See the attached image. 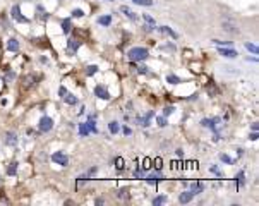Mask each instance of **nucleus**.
<instances>
[{"label":"nucleus","instance_id":"obj_1","mask_svg":"<svg viewBox=\"0 0 259 206\" xmlns=\"http://www.w3.org/2000/svg\"><path fill=\"white\" fill-rule=\"evenodd\" d=\"M129 58L130 60H146L148 58V50L146 48H141V46H136V48H132V50H129Z\"/></svg>","mask_w":259,"mask_h":206},{"label":"nucleus","instance_id":"obj_2","mask_svg":"<svg viewBox=\"0 0 259 206\" xmlns=\"http://www.w3.org/2000/svg\"><path fill=\"white\" fill-rule=\"evenodd\" d=\"M52 161L62 165V167H67V165H69V156H67V154H64L62 151H57V153L52 154Z\"/></svg>","mask_w":259,"mask_h":206},{"label":"nucleus","instance_id":"obj_3","mask_svg":"<svg viewBox=\"0 0 259 206\" xmlns=\"http://www.w3.org/2000/svg\"><path fill=\"white\" fill-rule=\"evenodd\" d=\"M10 16H12L14 21H17V23H28V17H24L23 14H21V7L19 5H14L12 10H10Z\"/></svg>","mask_w":259,"mask_h":206},{"label":"nucleus","instance_id":"obj_4","mask_svg":"<svg viewBox=\"0 0 259 206\" xmlns=\"http://www.w3.org/2000/svg\"><path fill=\"white\" fill-rule=\"evenodd\" d=\"M38 127H40L41 132H48V131H52V127H53V120L50 119V117H41Z\"/></svg>","mask_w":259,"mask_h":206},{"label":"nucleus","instance_id":"obj_5","mask_svg":"<svg viewBox=\"0 0 259 206\" xmlns=\"http://www.w3.org/2000/svg\"><path fill=\"white\" fill-rule=\"evenodd\" d=\"M94 95L98 98H101V100H110V93H108V89L105 86H96L94 88Z\"/></svg>","mask_w":259,"mask_h":206},{"label":"nucleus","instance_id":"obj_6","mask_svg":"<svg viewBox=\"0 0 259 206\" xmlns=\"http://www.w3.org/2000/svg\"><path fill=\"white\" fill-rule=\"evenodd\" d=\"M218 52H220V55H223V57H227V58H235L237 55H239L235 50H232V48H223V46H218Z\"/></svg>","mask_w":259,"mask_h":206},{"label":"nucleus","instance_id":"obj_7","mask_svg":"<svg viewBox=\"0 0 259 206\" xmlns=\"http://www.w3.org/2000/svg\"><path fill=\"white\" fill-rule=\"evenodd\" d=\"M192 198H194V192H192V191H185V192H182L180 196H178V201H180L182 204H187L192 201Z\"/></svg>","mask_w":259,"mask_h":206},{"label":"nucleus","instance_id":"obj_8","mask_svg":"<svg viewBox=\"0 0 259 206\" xmlns=\"http://www.w3.org/2000/svg\"><path fill=\"white\" fill-rule=\"evenodd\" d=\"M223 29L227 33H232V35H237L239 33V28H237L235 23H232V21H225L223 23Z\"/></svg>","mask_w":259,"mask_h":206},{"label":"nucleus","instance_id":"obj_9","mask_svg":"<svg viewBox=\"0 0 259 206\" xmlns=\"http://www.w3.org/2000/svg\"><path fill=\"white\" fill-rule=\"evenodd\" d=\"M153 115H155V112H148L144 117H139V119H137V122H139L143 127H148L149 126V120L153 119Z\"/></svg>","mask_w":259,"mask_h":206},{"label":"nucleus","instance_id":"obj_10","mask_svg":"<svg viewBox=\"0 0 259 206\" xmlns=\"http://www.w3.org/2000/svg\"><path fill=\"white\" fill-rule=\"evenodd\" d=\"M218 122H220V119L216 117V119H204L201 124H203L204 127H209L211 131H214V129H216V124H218Z\"/></svg>","mask_w":259,"mask_h":206},{"label":"nucleus","instance_id":"obj_11","mask_svg":"<svg viewBox=\"0 0 259 206\" xmlns=\"http://www.w3.org/2000/svg\"><path fill=\"white\" fill-rule=\"evenodd\" d=\"M5 144H7V146H16V144H17V136L14 134V132H7V136H5Z\"/></svg>","mask_w":259,"mask_h":206},{"label":"nucleus","instance_id":"obj_12","mask_svg":"<svg viewBox=\"0 0 259 206\" xmlns=\"http://www.w3.org/2000/svg\"><path fill=\"white\" fill-rule=\"evenodd\" d=\"M158 31H161L163 35H168V36H172L173 40H175V38H178V35H177V33L173 31L172 28H168V26H160V28H158Z\"/></svg>","mask_w":259,"mask_h":206},{"label":"nucleus","instance_id":"obj_13","mask_svg":"<svg viewBox=\"0 0 259 206\" xmlns=\"http://www.w3.org/2000/svg\"><path fill=\"white\" fill-rule=\"evenodd\" d=\"M7 50H10V52H17V50H19V41H17L16 38H10L9 41H7Z\"/></svg>","mask_w":259,"mask_h":206},{"label":"nucleus","instance_id":"obj_14","mask_svg":"<svg viewBox=\"0 0 259 206\" xmlns=\"http://www.w3.org/2000/svg\"><path fill=\"white\" fill-rule=\"evenodd\" d=\"M120 10H122V12H124V14H125V16H127V17H129V19H132V21H136V19H137V17H136V14H134V12H132V10H130V9H129V7H125V5H122V7H120Z\"/></svg>","mask_w":259,"mask_h":206},{"label":"nucleus","instance_id":"obj_15","mask_svg":"<svg viewBox=\"0 0 259 206\" xmlns=\"http://www.w3.org/2000/svg\"><path fill=\"white\" fill-rule=\"evenodd\" d=\"M86 124H87V127H89V131L93 132V134H96L98 132V129H96V122H94V119H93V115L89 117V119L86 120Z\"/></svg>","mask_w":259,"mask_h":206},{"label":"nucleus","instance_id":"obj_16","mask_svg":"<svg viewBox=\"0 0 259 206\" xmlns=\"http://www.w3.org/2000/svg\"><path fill=\"white\" fill-rule=\"evenodd\" d=\"M89 127H87V124L86 122H82V124H79V134L82 136V138H86L87 134H89Z\"/></svg>","mask_w":259,"mask_h":206},{"label":"nucleus","instance_id":"obj_17","mask_svg":"<svg viewBox=\"0 0 259 206\" xmlns=\"http://www.w3.org/2000/svg\"><path fill=\"white\" fill-rule=\"evenodd\" d=\"M67 48H69V52H72V53H76V52H77V48H79V43H77V41H74V40H69V43H67Z\"/></svg>","mask_w":259,"mask_h":206},{"label":"nucleus","instance_id":"obj_18","mask_svg":"<svg viewBox=\"0 0 259 206\" xmlns=\"http://www.w3.org/2000/svg\"><path fill=\"white\" fill-rule=\"evenodd\" d=\"M161 179L163 177L160 174H151V175H148V179H146V180H148V184H156L158 180H161Z\"/></svg>","mask_w":259,"mask_h":206},{"label":"nucleus","instance_id":"obj_19","mask_svg":"<svg viewBox=\"0 0 259 206\" xmlns=\"http://www.w3.org/2000/svg\"><path fill=\"white\" fill-rule=\"evenodd\" d=\"M64 101H65V103H69V105H76V103H77V98H76L74 95H69V93H65V96H64Z\"/></svg>","mask_w":259,"mask_h":206},{"label":"nucleus","instance_id":"obj_20","mask_svg":"<svg viewBox=\"0 0 259 206\" xmlns=\"http://www.w3.org/2000/svg\"><path fill=\"white\" fill-rule=\"evenodd\" d=\"M98 23H100L101 26H110L112 24V16H101L100 19H98Z\"/></svg>","mask_w":259,"mask_h":206},{"label":"nucleus","instance_id":"obj_21","mask_svg":"<svg viewBox=\"0 0 259 206\" xmlns=\"http://www.w3.org/2000/svg\"><path fill=\"white\" fill-rule=\"evenodd\" d=\"M108 131H110L112 134H117V132L120 131V126H119V122H115V120H114V122H110V124H108Z\"/></svg>","mask_w":259,"mask_h":206},{"label":"nucleus","instance_id":"obj_22","mask_svg":"<svg viewBox=\"0 0 259 206\" xmlns=\"http://www.w3.org/2000/svg\"><path fill=\"white\" fill-rule=\"evenodd\" d=\"M166 83L178 84V83H182V81H180V77H177V76H173V74H168V76H166Z\"/></svg>","mask_w":259,"mask_h":206},{"label":"nucleus","instance_id":"obj_23","mask_svg":"<svg viewBox=\"0 0 259 206\" xmlns=\"http://www.w3.org/2000/svg\"><path fill=\"white\" fill-rule=\"evenodd\" d=\"M165 203H166V196H156L155 199H153V204H155V206L165 204Z\"/></svg>","mask_w":259,"mask_h":206},{"label":"nucleus","instance_id":"obj_24","mask_svg":"<svg viewBox=\"0 0 259 206\" xmlns=\"http://www.w3.org/2000/svg\"><path fill=\"white\" fill-rule=\"evenodd\" d=\"M62 29H64V33L71 31V17H67V19L62 21Z\"/></svg>","mask_w":259,"mask_h":206},{"label":"nucleus","instance_id":"obj_25","mask_svg":"<svg viewBox=\"0 0 259 206\" xmlns=\"http://www.w3.org/2000/svg\"><path fill=\"white\" fill-rule=\"evenodd\" d=\"M124 163H125V161H124L122 156H117L115 158V167L119 168V170H124Z\"/></svg>","mask_w":259,"mask_h":206},{"label":"nucleus","instance_id":"obj_26","mask_svg":"<svg viewBox=\"0 0 259 206\" xmlns=\"http://www.w3.org/2000/svg\"><path fill=\"white\" fill-rule=\"evenodd\" d=\"M134 3H137V5H146V7H151L153 5V0H132Z\"/></svg>","mask_w":259,"mask_h":206},{"label":"nucleus","instance_id":"obj_27","mask_svg":"<svg viewBox=\"0 0 259 206\" xmlns=\"http://www.w3.org/2000/svg\"><path fill=\"white\" fill-rule=\"evenodd\" d=\"M244 182H246V180H244V172H240V174L235 177V186H237V187H240Z\"/></svg>","mask_w":259,"mask_h":206},{"label":"nucleus","instance_id":"obj_28","mask_svg":"<svg viewBox=\"0 0 259 206\" xmlns=\"http://www.w3.org/2000/svg\"><path fill=\"white\" fill-rule=\"evenodd\" d=\"M246 48H247V50H249V52H252V53H254V55H257V52H259V50H257V46H256V45H254V43H249V41H247V43H246Z\"/></svg>","mask_w":259,"mask_h":206},{"label":"nucleus","instance_id":"obj_29","mask_svg":"<svg viewBox=\"0 0 259 206\" xmlns=\"http://www.w3.org/2000/svg\"><path fill=\"white\" fill-rule=\"evenodd\" d=\"M7 174H9V175H16L17 174V163H10V167L7 168Z\"/></svg>","mask_w":259,"mask_h":206},{"label":"nucleus","instance_id":"obj_30","mask_svg":"<svg viewBox=\"0 0 259 206\" xmlns=\"http://www.w3.org/2000/svg\"><path fill=\"white\" fill-rule=\"evenodd\" d=\"M220 158H221V161H225V163H228V165H233V163H235V160H232L228 154H220Z\"/></svg>","mask_w":259,"mask_h":206},{"label":"nucleus","instance_id":"obj_31","mask_svg":"<svg viewBox=\"0 0 259 206\" xmlns=\"http://www.w3.org/2000/svg\"><path fill=\"white\" fill-rule=\"evenodd\" d=\"M151 163H153L151 158L146 156V158H144V161H143V170H149V168H151Z\"/></svg>","mask_w":259,"mask_h":206},{"label":"nucleus","instance_id":"obj_32","mask_svg":"<svg viewBox=\"0 0 259 206\" xmlns=\"http://www.w3.org/2000/svg\"><path fill=\"white\" fill-rule=\"evenodd\" d=\"M173 106H165V108H163V117H168V115H172L173 113Z\"/></svg>","mask_w":259,"mask_h":206},{"label":"nucleus","instance_id":"obj_33","mask_svg":"<svg viewBox=\"0 0 259 206\" xmlns=\"http://www.w3.org/2000/svg\"><path fill=\"white\" fill-rule=\"evenodd\" d=\"M119 198H120V199H127V198H129V191H127V189H120L119 191Z\"/></svg>","mask_w":259,"mask_h":206},{"label":"nucleus","instance_id":"obj_34","mask_svg":"<svg viewBox=\"0 0 259 206\" xmlns=\"http://www.w3.org/2000/svg\"><path fill=\"white\" fill-rule=\"evenodd\" d=\"M96 71H98L96 65H89V67H87V72H86V74H87V76H93V74H96Z\"/></svg>","mask_w":259,"mask_h":206},{"label":"nucleus","instance_id":"obj_35","mask_svg":"<svg viewBox=\"0 0 259 206\" xmlns=\"http://www.w3.org/2000/svg\"><path fill=\"white\" fill-rule=\"evenodd\" d=\"M84 16V12H82L81 9H74L72 10V17H82Z\"/></svg>","mask_w":259,"mask_h":206},{"label":"nucleus","instance_id":"obj_36","mask_svg":"<svg viewBox=\"0 0 259 206\" xmlns=\"http://www.w3.org/2000/svg\"><path fill=\"white\" fill-rule=\"evenodd\" d=\"M144 21H146V23H148V24H151V26H155V19H153V17L151 16H149V14H144Z\"/></svg>","mask_w":259,"mask_h":206},{"label":"nucleus","instance_id":"obj_37","mask_svg":"<svg viewBox=\"0 0 259 206\" xmlns=\"http://www.w3.org/2000/svg\"><path fill=\"white\" fill-rule=\"evenodd\" d=\"M161 163H163V161H161V158H160V156L155 158V167H156V170H161V167H163Z\"/></svg>","mask_w":259,"mask_h":206},{"label":"nucleus","instance_id":"obj_38","mask_svg":"<svg viewBox=\"0 0 259 206\" xmlns=\"http://www.w3.org/2000/svg\"><path fill=\"white\" fill-rule=\"evenodd\" d=\"M213 43L214 45H218V46H227V45H232V41H220V40H213Z\"/></svg>","mask_w":259,"mask_h":206},{"label":"nucleus","instance_id":"obj_39","mask_svg":"<svg viewBox=\"0 0 259 206\" xmlns=\"http://www.w3.org/2000/svg\"><path fill=\"white\" fill-rule=\"evenodd\" d=\"M158 126L160 127H165L166 126V119H165V117H158Z\"/></svg>","mask_w":259,"mask_h":206},{"label":"nucleus","instance_id":"obj_40","mask_svg":"<svg viewBox=\"0 0 259 206\" xmlns=\"http://www.w3.org/2000/svg\"><path fill=\"white\" fill-rule=\"evenodd\" d=\"M134 177H137V179H143V170H141V168H136V172H134Z\"/></svg>","mask_w":259,"mask_h":206},{"label":"nucleus","instance_id":"obj_41","mask_svg":"<svg viewBox=\"0 0 259 206\" xmlns=\"http://www.w3.org/2000/svg\"><path fill=\"white\" fill-rule=\"evenodd\" d=\"M249 139H251V141H257V139H259V136H257V132H256V131H254V132H252V134H251V136H249Z\"/></svg>","mask_w":259,"mask_h":206},{"label":"nucleus","instance_id":"obj_42","mask_svg":"<svg viewBox=\"0 0 259 206\" xmlns=\"http://www.w3.org/2000/svg\"><path fill=\"white\" fill-rule=\"evenodd\" d=\"M137 72H139V74H146V72H148V67H144V65H141V67L137 69Z\"/></svg>","mask_w":259,"mask_h":206},{"label":"nucleus","instance_id":"obj_43","mask_svg":"<svg viewBox=\"0 0 259 206\" xmlns=\"http://www.w3.org/2000/svg\"><path fill=\"white\" fill-rule=\"evenodd\" d=\"M58 93H60V95H62V98H64V96H65V93H67V89H65L64 86H60V89H58Z\"/></svg>","mask_w":259,"mask_h":206},{"label":"nucleus","instance_id":"obj_44","mask_svg":"<svg viewBox=\"0 0 259 206\" xmlns=\"http://www.w3.org/2000/svg\"><path fill=\"white\" fill-rule=\"evenodd\" d=\"M124 134H125V136H129V134H132V131H130V129L125 126V127H124Z\"/></svg>","mask_w":259,"mask_h":206},{"label":"nucleus","instance_id":"obj_45","mask_svg":"<svg viewBox=\"0 0 259 206\" xmlns=\"http://www.w3.org/2000/svg\"><path fill=\"white\" fill-rule=\"evenodd\" d=\"M211 172H213V174H216V175H221V172L218 170L216 167H211Z\"/></svg>","mask_w":259,"mask_h":206},{"label":"nucleus","instance_id":"obj_46","mask_svg":"<svg viewBox=\"0 0 259 206\" xmlns=\"http://www.w3.org/2000/svg\"><path fill=\"white\" fill-rule=\"evenodd\" d=\"M251 127H252V131H257V127H259V126H257V122H254Z\"/></svg>","mask_w":259,"mask_h":206},{"label":"nucleus","instance_id":"obj_47","mask_svg":"<svg viewBox=\"0 0 259 206\" xmlns=\"http://www.w3.org/2000/svg\"><path fill=\"white\" fill-rule=\"evenodd\" d=\"M177 156H184V151H182V149H177Z\"/></svg>","mask_w":259,"mask_h":206},{"label":"nucleus","instance_id":"obj_48","mask_svg":"<svg viewBox=\"0 0 259 206\" xmlns=\"http://www.w3.org/2000/svg\"><path fill=\"white\" fill-rule=\"evenodd\" d=\"M110 2H114V0H110Z\"/></svg>","mask_w":259,"mask_h":206},{"label":"nucleus","instance_id":"obj_49","mask_svg":"<svg viewBox=\"0 0 259 206\" xmlns=\"http://www.w3.org/2000/svg\"><path fill=\"white\" fill-rule=\"evenodd\" d=\"M0 180H2V179H0Z\"/></svg>","mask_w":259,"mask_h":206}]
</instances>
